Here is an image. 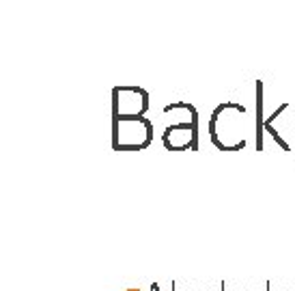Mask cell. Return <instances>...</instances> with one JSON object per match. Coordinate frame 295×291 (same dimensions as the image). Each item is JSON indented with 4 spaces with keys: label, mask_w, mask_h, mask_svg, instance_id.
I'll return each mask as SVG.
<instances>
[{
    "label": "cell",
    "mask_w": 295,
    "mask_h": 291,
    "mask_svg": "<svg viewBox=\"0 0 295 291\" xmlns=\"http://www.w3.org/2000/svg\"><path fill=\"white\" fill-rule=\"evenodd\" d=\"M246 108L233 102H224L211 112L209 134L220 151H239L246 147Z\"/></svg>",
    "instance_id": "cell-1"
},
{
    "label": "cell",
    "mask_w": 295,
    "mask_h": 291,
    "mask_svg": "<svg viewBox=\"0 0 295 291\" xmlns=\"http://www.w3.org/2000/svg\"><path fill=\"white\" fill-rule=\"evenodd\" d=\"M153 140V123L144 117L112 119V147L114 151H140Z\"/></svg>",
    "instance_id": "cell-2"
},
{
    "label": "cell",
    "mask_w": 295,
    "mask_h": 291,
    "mask_svg": "<svg viewBox=\"0 0 295 291\" xmlns=\"http://www.w3.org/2000/svg\"><path fill=\"white\" fill-rule=\"evenodd\" d=\"M149 110V95L140 87H114L112 89V114L114 119L142 117Z\"/></svg>",
    "instance_id": "cell-3"
},
{
    "label": "cell",
    "mask_w": 295,
    "mask_h": 291,
    "mask_svg": "<svg viewBox=\"0 0 295 291\" xmlns=\"http://www.w3.org/2000/svg\"><path fill=\"white\" fill-rule=\"evenodd\" d=\"M196 138H198V129L192 125H168L162 134V143L168 151H186L192 149L196 151Z\"/></svg>",
    "instance_id": "cell-4"
},
{
    "label": "cell",
    "mask_w": 295,
    "mask_h": 291,
    "mask_svg": "<svg viewBox=\"0 0 295 291\" xmlns=\"http://www.w3.org/2000/svg\"><path fill=\"white\" fill-rule=\"evenodd\" d=\"M166 114H174V123L177 125H192V127L198 129V114H196V108L192 104H186V102H177V104H168L164 108Z\"/></svg>",
    "instance_id": "cell-5"
},
{
    "label": "cell",
    "mask_w": 295,
    "mask_h": 291,
    "mask_svg": "<svg viewBox=\"0 0 295 291\" xmlns=\"http://www.w3.org/2000/svg\"><path fill=\"white\" fill-rule=\"evenodd\" d=\"M263 82L257 80V151H263Z\"/></svg>",
    "instance_id": "cell-6"
},
{
    "label": "cell",
    "mask_w": 295,
    "mask_h": 291,
    "mask_svg": "<svg viewBox=\"0 0 295 291\" xmlns=\"http://www.w3.org/2000/svg\"><path fill=\"white\" fill-rule=\"evenodd\" d=\"M149 291H159V285H157V283H153V285H151V289H149Z\"/></svg>",
    "instance_id": "cell-7"
},
{
    "label": "cell",
    "mask_w": 295,
    "mask_h": 291,
    "mask_svg": "<svg viewBox=\"0 0 295 291\" xmlns=\"http://www.w3.org/2000/svg\"><path fill=\"white\" fill-rule=\"evenodd\" d=\"M125 291H140V289H136V287H129V289H125Z\"/></svg>",
    "instance_id": "cell-8"
},
{
    "label": "cell",
    "mask_w": 295,
    "mask_h": 291,
    "mask_svg": "<svg viewBox=\"0 0 295 291\" xmlns=\"http://www.w3.org/2000/svg\"><path fill=\"white\" fill-rule=\"evenodd\" d=\"M222 291H224V283H222ZM226 291H233V289H226Z\"/></svg>",
    "instance_id": "cell-9"
},
{
    "label": "cell",
    "mask_w": 295,
    "mask_h": 291,
    "mask_svg": "<svg viewBox=\"0 0 295 291\" xmlns=\"http://www.w3.org/2000/svg\"><path fill=\"white\" fill-rule=\"evenodd\" d=\"M183 291H192V289H183Z\"/></svg>",
    "instance_id": "cell-10"
},
{
    "label": "cell",
    "mask_w": 295,
    "mask_h": 291,
    "mask_svg": "<svg viewBox=\"0 0 295 291\" xmlns=\"http://www.w3.org/2000/svg\"><path fill=\"white\" fill-rule=\"evenodd\" d=\"M205 291H211V289H205Z\"/></svg>",
    "instance_id": "cell-11"
},
{
    "label": "cell",
    "mask_w": 295,
    "mask_h": 291,
    "mask_svg": "<svg viewBox=\"0 0 295 291\" xmlns=\"http://www.w3.org/2000/svg\"><path fill=\"white\" fill-rule=\"evenodd\" d=\"M250 291H257V289H250Z\"/></svg>",
    "instance_id": "cell-12"
},
{
    "label": "cell",
    "mask_w": 295,
    "mask_h": 291,
    "mask_svg": "<svg viewBox=\"0 0 295 291\" xmlns=\"http://www.w3.org/2000/svg\"><path fill=\"white\" fill-rule=\"evenodd\" d=\"M293 160H295V153H293Z\"/></svg>",
    "instance_id": "cell-13"
}]
</instances>
